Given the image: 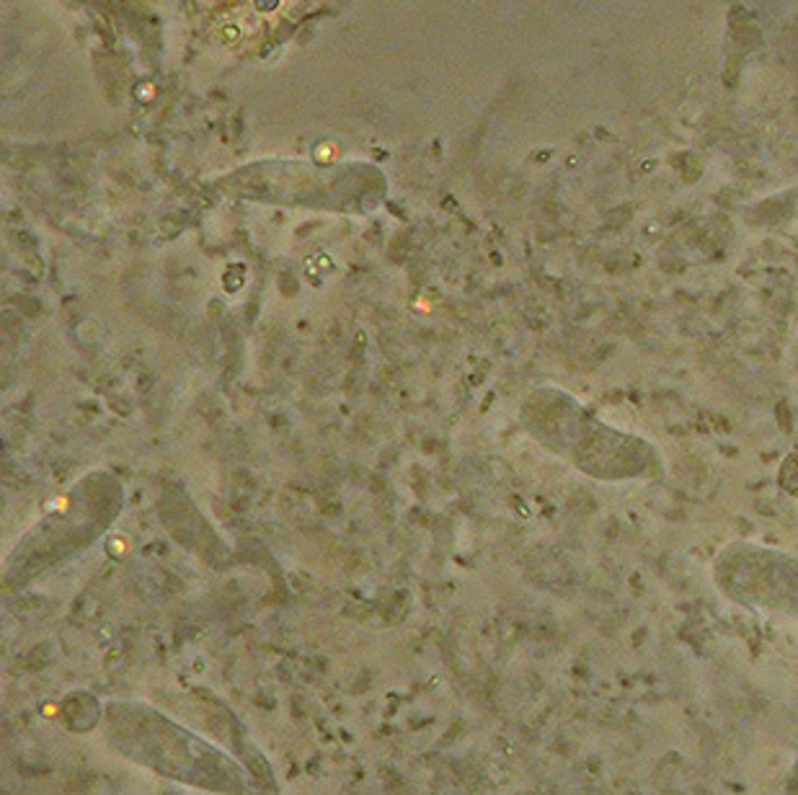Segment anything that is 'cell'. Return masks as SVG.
Wrapping results in <instances>:
<instances>
[{"mask_svg": "<svg viewBox=\"0 0 798 795\" xmlns=\"http://www.w3.org/2000/svg\"><path fill=\"white\" fill-rule=\"evenodd\" d=\"M718 584L736 602L798 615V560L752 543L728 545L716 566Z\"/></svg>", "mask_w": 798, "mask_h": 795, "instance_id": "obj_1", "label": "cell"}]
</instances>
